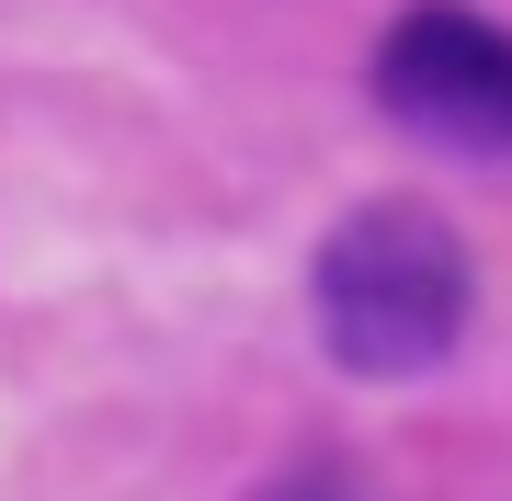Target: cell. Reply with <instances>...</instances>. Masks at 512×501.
<instances>
[{
	"label": "cell",
	"mask_w": 512,
	"mask_h": 501,
	"mask_svg": "<svg viewBox=\"0 0 512 501\" xmlns=\"http://www.w3.org/2000/svg\"><path fill=\"white\" fill-rule=\"evenodd\" d=\"M467 331V251L433 205H353L319 251V342L342 376H421Z\"/></svg>",
	"instance_id": "obj_1"
},
{
	"label": "cell",
	"mask_w": 512,
	"mask_h": 501,
	"mask_svg": "<svg viewBox=\"0 0 512 501\" xmlns=\"http://www.w3.org/2000/svg\"><path fill=\"white\" fill-rule=\"evenodd\" d=\"M376 92L399 126L444 137V149H512V35L456 0L399 12V35L376 46Z\"/></svg>",
	"instance_id": "obj_2"
},
{
	"label": "cell",
	"mask_w": 512,
	"mask_h": 501,
	"mask_svg": "<svg viewBox=\"0 0 512 501\" xmlns=\"http://www.w3.org/2000/svg\"><path fill=\"white\" fill-rule=\"evenodd\" d=\"M262 501H365V490H353V479H330V467H296V479H274Z\"/></svg>",
	"instance_id": "obj_3"
}]
</instances>
